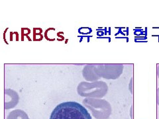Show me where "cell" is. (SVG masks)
Returning <instances> with one entry per match:
<instances>
[{
  "label": "cell",
  "instance_id": "obj_1",
  "mask_svg": "<svg viewBox=\"0 0 159 119\" xmlns=\"http://www.w3.org/2000/svg\"><path fill=\"white\" fill-rule=\"evenodd\" d=\"M50 119H92L87 109L75 101H66L58 105Z\"/></svg>",
  "mask_w": 159,
  "mask_h": 119
},
{
  "label": "cell",
  "instance_id": "obj_2",
  "mask_svg": "<svg viewBox=\"0 0 159 119\" xmlns=\"http://www.w3.org/2000/svg\"><path fill=\"white\" fill-rule=\"evenodd\" d=\"M107 91V84L103 81L93 82H82L77 87L78 95L86 98L101 99L106 95Z\"/></svg>",
  "mask_w": 159,
  "mask_h": 119
},
{
  "label": "cell",
  "instance_id": "obj_3",
  "mask_svg": "<svg viewBox=\"0 0 159 119\" xmlns=\"http://www.w3.org/2000/svg\"><path fill=\"white\" fill-rule=\"evenodd\" d=\"M82 104L92 112L96 119H108L111 115V104L105 99L96 98H85Z\"/></svg>",
  "mask_w": 159,
  "mask_h": 119
},
{
  "label": "cell",
  "instance_id": "obj_4",
  "mask_svg": "<svg viewBox=\"0 0 159 119\" xmlns=\"http://www.w3.org/2000/svg\"><path fill=\"white\" fill-rule=\"evenodd\" d=\"M122 64H97L99 76L106 79H117L123 73Z\"/></svg>",
  "mask_w": 159,
  "mask_h": 119
},
{
  "label": "cell",
  "instance_id": "obj_5",
  "mask_svg": "<svg viewBox=\"0 0 159 119\" xmlns=\"http://www.w3.org/2000/svg\"><path fill=\"white\" fill-rule=\"evenodd\" d=\"M4 108L6 110L13 108L17 105L19 100V97L17 92L11 89H6L4 91Z\"/></svg>",
  "mask_w": 159,
  "mask_h": 119
},
{
  "label": "cell",
  "instance_id": "obj_6",
  "mask_svg": "<svg viewBox=\"0 0 159 119\" xmlns=\"http://www.w3.org/2000/svg\"><path fill=\"white\" fill-rule=\"evenodd\" d=\"M82 76L88 82H93L100 79L97 70V64H86L82 69Z\"/></svg>",
  "mask_w": 159,
  "mask_h": 119
},
{
  "label": "cell",
  "instance_id": "obj_7",
  "mask_svg": "<svg viewBox=\"0 0 159 119\" xmlns=\"http://www.w3.org/2000/svg\"><path fill=\"white\" fill-rule=\"evenodd\" d=\"M7 119H29L27 114L21 109L13 110L9 113Z\"/></svg>",
  "mask_w": 159,
  "mask_h": 119
},
{
  "label": "cell",
  "instance_id": "obj_8",
  "mask_svg": "<svg viewBox=\"0 0 159 119\" xmlns=\"http://www.w3.org/2000/svg\"><path fill=\"white\" fill-rule=\"evenodd\" d=\"M133 77H131V80H130V83H129V90H130L131 94L133 93Z\"/></svg>",
  "mask_w": 159,
  "mask_h": 119
},
{
  "label": "cell",
  "instance_id": "obj_9",
  "mask_svg": "<svg viewBox=\"0 0 159 119\" xmlns=\"http://www.w3.org/2000/svg\"><path fill=\"white\" fill-rule=\"evenodd\" d=\"M157 103L158 106H159V87L157 88Z\"/></svg>",
  "mask_w": 159,
  "mask_h": 119
},
{
  "label": "cell",
  "instance_id": "obj_10",
  "mask_svg": "<svg viewBox=\"0 0 159 119\" xmlns=\"http://www.w3.org/2000/svg\"><path fill=\"white\" fill-rule=\"evenodd\" d=\"M157 77L159 79V64L157 65Z\"/></svg>",
  "mask_w": 159,
  "mask_h": 119
}]
</instances>
